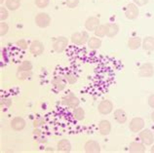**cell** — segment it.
Returning a JSON list of instances; mask_svg holds the SVG:
<instances>
[{"instance_id":"obj_10","label":"cell","mask_w":154,"mask_h":153,"mask_svg":"<svg viewBox=\"0 0 154 153\" xmlns=\"http://www.w3.org/2000/svg\"><path fill=\"white\" fill-rule=\"evenodd\" d=\"M66 79L63 76H57L52 80V85L57 91H63L66 86Z\"/></svg>"},{"instance_id":"obj_44","label":"cell","mask_w":154,"mask_h":153,"mask_svg":"<svg viewBox=\"0 0 154 153\" xmlns=\"http://www.w3.org/2000/svg\"><path fill=\"white\" fill-rule=\"evenodd\" d=\"M153 134H154V132H153Z\"/></svg>"},{"instance_id":"obj_17","label":"cell","mask_w":154,"mask_h":153,"mask_svg":"<svg viewBox=\"0 0 154 153\" xmlns=\"http://www.w3.org/2000/svg\"><path fill=\"white\" fill-rule=\"evenodd\" d=\"M141 44H143V39L139 36H134V37H131L128 40L127 45L130 50H137L141 47Z\"/></svg>"},{"instance_id":"obj_18","label":"cell","mask_w":154,"mask_h":153,"mask_svg":"<svg viewBox=\"0 0 154 153\" xmlns=\"http://www.w3.org/2000/svg\"><path fill=\"white\" fill-rule=\"evenodd\" d=\"M119 32V26L115 23H106V36L108 37H114Z\"/></svg>"},{"instance_id":"obj_31","label":"cell","mask_w":154,"mask_h":153,"mask_svg":"<svg viewBox=\"0 0 154 153\" xmlns=\"http://www.w3.org/2000/svg\"><path fill=\"white\" fill-rule=\"evenodd\" d=\"M9 17V13H8V11L5 7L1 6L0 7V19H1V21H5V20Z\"/></svg>"},{"instance_id":"obj_7","label":"cell","mask_w":154,"mask_h":153,"mask_svg":"<svg viewBox=\"0 0 154 153\" xmlns=\"http://www.w3.org/2000/svg\"><path fill=\"white\" fill-rule=\"evenodd\" d=\"M35 23L36 26L41 27V29H45V27L49 26L51 23V18L47 13H39L35 17Z\"/></svg>"},{"instance_id":"obj_27","label":"cell","mask_w":154,"mask_h":153,"mask_svg":"<svg viewBox=\"0 0 154 153\" xmlns=\"http://www.w3.org/2000/svg\"><path fill=\"white\" fill-rule=\"evenodd\" d=\"M31 76V71H23V70H18L17 71V78L19 80H26V78Z\"/></svg>"},{"instance_id":"obj_26","label":"cell","mask_w":154,"mask_h":153,"mask_svg":"<svg viewBox=\"0 0 154 153\" xmlns=\"http://www.w3.org/2000/svg\"><path fill=\"white\" fill-rule=\"evenodd\" d=\"M32 69V63L29 61H23L21 66L18 67V70H23V71H31Z\"/></svg>"},{"instance_id":"obj_9","label":"cell","mask_w":154,"mask_h":153,"mask_svg":"<svg viewBox=\"0 0 154 153\" xmlns=\"http://www.w3.org/2000/svg\"><path fill=\"white\" fill-rule=\"evenodd\" d=\"M98 110L100 114L103 115H107L111 113L113 110V103L109 99H103L100 103L98 106Z\"/></svg>"},{"instance_id":"obj_32","label":"cell","mask_w":154,"mask_h":153,"mask_svg":"<svg viewBox=\"0 0 154 153\" xmlns=\"http://www.w3.org/2000/svg\"><path fill=\"white\" fill-rule=\"evenodd\" d=\"M66 3L68 8L73 9V8H75L79 4V0H66Z\"/></svg>"},{"instance_id":"obj_41","label":"cell","mask_w":154,"mask_h":153,"mask_svg":"<svg viewBox=\"0 0 154 153\" xmlns=\"http://www.w3.org/2000/svg\"><path fill=\"white\" fill-rule=\"evenodd\" d=\"M150 152L154 153V144H153V145H152V147H151V149H150Z\"/></svg>"},{"instance_id":"obj_40","label":"cell","mask_w":154,"mask_h":153,"mask_svg":"<svg viewBox=\"0 0 154 153\" xmlns=\"http://www.w3.org/2000/svg\"><path fill=\"white\" fill-rule=\"evenodd\" d=\"M151 120H152V122H154V111L151 113Z\"/></svg>"},{"instance_id":"obj_2","label":"cell","mask_w":154,"mask_h":153,"mask_svg":"<svg viewBox=\"0 0 154 153\" xmlns=\"http://www.w3.org/2000/svg\"><path fill=\"white\" fill-rule=\"evenodd\" d=\"M89 34L87 31H79V32H75L71 35L70 40L73 44L76 45H83L86 42H88L89 40Z\"/></svg>"},{"instance_id":"obj_12","label":"cell","mask_w":154,"mask_h":153,"mask_svg":"<svg viewBox=\"0 0 154 153\" xmlns=\"http://www.w3.org/2000/svg\"><path fill=\"white\" fill-rule=\"evenodd\" d=\"M100 26V19L98 17H89L85 22V27L88 31H95Z\"/></svg>"},{"instance_id":"obj_34","label":"cell","mask_w":154,"mask_h":153,"mask_svg":"<svg viewBox=\"0 0 154 153\" xmlns=\"http://www.w3.org/2000/svg\"><path fill=\"white\" fill-rule=\"evenodd\" d=\"M44 123H45V121H44L43 118H37L33 121V126L34 128H38L40 126H42V125H44Z\"/></svg>"},{"instance_id":"obj_19","label":"cell","mask_w":154,"mask_h":153,"mask_svg":"<svg viewBox=\"0 0 154 153\" xmlns=\"http://www.w3.org/2000/svg\"><path fill=\"white\" fill-rule=\"evenodd\" d=\"M141 47L144 51H154V37L153 36H146L143 39Z\"/></svg>"},{"instance_id":"obj_29","label":"cell","mask_w":154,"mask_h":153,"mask_svg":"<svg viewBox=\"0 0 154 153\" xmlns=\"http://www.w3.org/2000/svg\"><path fill=\"white\" fill-rule=\"evenodd\" d=\"M64 77H66L67 83H69V84H74V83H76V81H77L76 75L73 74V73H71V72H70V73H66Z\"/></svg>"},{"instance_id":"obj_33","label":"cell","mask_w":154,"mask_h":153,"mask_svg":"<svg viewBox=\"0 0 154 153\" xmlns=\"http://www.w3.org/2000/svg\"><path fill=\"white\" fill-rule=\"evenodd\" d=\"M17 46L21 48L22 50H26L27 48V44H26V41L25 39H21L19 40V41L17 42Z\"/></svg>"},{"instance_id":"obj_8","label":"cell","mask_w":154,"mask_h":153,"mask_svg":"<svg viewBox=\"0 0 154 153\" xmlns=\"http://www.w3.org/2000/svg\"><path fill=\"white\" fill-rule=\"evenodd\" d=\"M140 15L139 6L135 3H129L125 9V16L129 20H135Z\"/></svg>"},{"instance_id":"obj_13","label":"cell","mask_w":154,"mask_h":153,"mask_svg":"<svg viewBox=\"0 0 154 153\" xmlns=\"http://www.w3.org/2000/svg\"><path fill=\"white\" fill-rule=\"evenodd\" d=\"M85 151L87 153H99L100 152V146L98 142L96 140H88L85 143Z\"/></svg>"},{"instance_id":"obj_35","label":"cell","mask_w":154,"mask_h":153,"mask_svg":"<svg viewBox=\"0 0 154 153\" xmlns=\"http://www.w3.org/2000/svg\"><path fill=\"white\" fill-rule=\"evenodd\" d=\"M149 0H134V3L137 4V6H144L148 3Z\"/></svg>"},{"instance_id":"obj_14","label":"cell","mask_w":154,"mask_h":153,"mask_svg":"<svg viewBox=\"0 0 154 153\" xmlns=\"http://www.w3.org/2000/svg\"><path fill=\"white\" fill-rule=\"evenodd\" d=\"M26 127V121L25 119L20 117H15L13 120L11 121V128L13 129L14 131H22Z\"/></svg>"},{"instance_id":"obj_1","label":"cell","mask_w":154,"mask_h":153,"mask_svg":"<svg viewBox=\"0 0 154 153\" xmlns=\"http://www.w3.org/2000/svg\"><path fill=\"white\" fill-rule=\"evenodd\" d=\"M139 75L143 78H150L154 75V66L151 63H144L139 68Z\"/></svg>"},{"instance_id":"obj_23","label":"cell","mask_w":154,"mask_h":153,"mask_svg":"<svg viewBox=\"0 0 154 153\" xmlns=\"http://www.w3.org/2000/svg\"><path fill=\"white\" fill-rule=\"evenodd\" d=\"M21 6V0H6V8L10 11L18 10Z\"/></svg>"},{"instance_id":"obj_38","label":"cell","mask_w":154,"mask_h":153,"mask_svg":"<svg viewBox=\"0 0 154 153\" xmlns=\"http://www.w3.org/2000/svg\"><path fill=\"white\" fill-rule=\"evenodd\" d=\"M33 135L36 136V138H38V136H42V132H41V130H40V129H38V128H34V130H33Z\"/></svg>"},{"instance_id":"obj_37","label":"cell","mask_w":154,"mask_h":153,"mask_svg":"<svg viewBox=\"0 0 154 153\" xmlns=\"http://www.w3.org/2000/svg\"><path fill=\"white\" fill-rule=\"evenodd\" d=\"M148 104H149V106L154 109V94L148 96Z\"/></svg>"},{"instance_id":"obj_21","label":"cell","mask_w":154,"mask_h":153,"mask_svg":"<svg viewBox=\"0 0 154 153\" xmlns=\"http://www.w3.org/2000/svg\"><path fill=\"white\" fill-rule=\"evenodd\" d=\"M114 119L116 120L119 124H124L127 121V114L123 109H116L114 111Z\"/></svg>"},{"instance_id":"obj_5","label":"cell","mask_w":154,"mask_h":153,"mask_svg":"<svg viewBox=\"0 0 154 153\" xmlns=\"http://www.w3.org/2000/svg\"><path fill=\"white\" fill-rule=\"evenodd\" d=\"M67 45H68V39L66 36H60V37L56 38L54 43H53V49L57 53H63L66 50Z\"/></svg>"},{"instance_id":"obj_22","label":"cell","mask_w":154,"mask_h":153,"mask_svg":"<svg viewBox=\"0 0 154 153\" xmlns=\"http://www.w3.org/2000/svg\"><path fill=\"white\" fill-rule=\"evenodd\" d=\"M102 46V40L100 39V37H97V36H94V37H90L88 40V47L92 50H97L100 48Z\"/></svg>"},{"instance_id":"obj_28","label":"cell","mask_w":154,"mask_h":153,"mask_svg":"<svg viewBox=\"0 0 154 153\" xmlns=\"http://www.w3.org/2000/svg\"><path fill=\"white\" fill-rule=\"evenodd\" d=\"M8 31H9V26L6 23L1 22V23H0V35L4 36L8 33Z\"/></svg>"},{"instance_id":"obj_4","label":"cell","mask_w":154,"mask_h":153,"mask_svg":"<svg viewBox=\"0 0 154 153\" xmlns=\"http://www.w3.org/2000/svg\"><path fill=\"white\" fill-rule=\"evenodd\" d=\"M62 103L63 106H66L67 107H70V108H75L79 106L80 103V100L77 96L72 94V93H69L67 94L66 96H64L63 99H62Z\"/></svg>"},{"instance_id":"obj_24","label":"cell","mask_w":154,"mask_h":153,"mask_svg":"<svg viewBox=\"0 0 154 153\" xmlns=\"http://www.w3.org/2000/svg\"><path fill=\"white\" fill-rule=\"evenodd\" d=\"M73 116L76 120H78V121H81V120H83L85 118V111L82 107H75L73 108Z\"/></svg>"},{"instance_id":"obj_39","label":"cell","mask_w":154,"mask_h":153,"mask_svg":"<svg viewBox=\"0 0 154 153\" xmlns=\"http://www.w3.org/2000/svg\"><path fill=\"white\" fill-rule=\"evenodd\" d=\"M36 140H37L38 143H45L47 142L46 138H44V136H38V138H36Z\"/></svg>"},{"instance_id":"obj_3","label":"cell","mask_w":154,"mask_h":153,"mask_svg":"<svg viewBox=\"0 0 154 153\" xmlns=\"http://www.w3.org/2000/svg\"><path fill=\"white\" fill-rule=\"evenodd\" d=\"M139 136L141 142H143L145 145H152L153 144L154 134L149 129H143V130H141L139 134Z\"/></svg>"},{"instance_id":"obj_6","label":"cell","mask_w":154,"mask_h":153,"mask_svg":"<svg viewBox=\"0 0 154 153\" xmlns=\"http://www.w3.org/2000/svg\"><path fill=\"white\" fill-rule=\"evenodd\" d=\"M144 120L141 117H134L129 125V129L132 133H140L144 128Z\"/></svg>"},{"instance_id":"obj_15","label":"cell","mask_w":154,"mask_h":153,"mask_svg":"<svg viewBox=\"0 0 154 153\" xmlns=\"http://www.w3.org/2000/svg\"><path fill=\"white\" fill-rule=\"evenodd\" d=\"M99 131L100 135L108 136L111 132V124L108 120H102L99 123Z\"/></svg>"},{"instance_id":"obj_25","label":"cell","mask_w":154,"mask_h":153,"mask_svg":"<svg viewBox=\"0 0 154 153\" xmlns=\"http://www.w3.org/2000/svg\"><path fill=\"white\" fill-rule=\"evenodd\" d=\"M95 34L97 37L102 38L106 35V25H100L95 30Z\"/></svg>"},{"instance_id":"obj_16","label":"cell","mask_w":154,"mask_h":153,"mask_svg":"<svg viewBox=\"0 0 154 153\" xmlns=\"http://www.w3.org/2000/svg\"><path fill=\"white\" fill-rule=\"evenodd\" d=\"M129 151L132 153H143L145 152V144L143 142H133L129 145Z\"/></svg>"},{"instance_id":"obj_11","label":"cell","mask_w":154,"mask_h":153,"mask_svg":"<svg viewBox=\"0 0 154 153\" xmlns=\"http://www.w3.org/2000/svg\"><path fill=\"white\" fill-rule=\"evenodd\" d=\"M29 51H30V53L33 54L34 56L41 55L44 52L43 43L41 41H39V40H34V41H32L29 46Z\"/></svg>"},{"instance_id":"obj_42","label":"cell","mask_w":154,"mask_h":153,"mask_svg":"<svg viewBox=\"0 0 154 153\" xmlns=\"http://www.w3.org/2000/svg\"><path fill=\"white\" fill-rule=\"evenodd\" d=\"M47 151H54V150H53V149H51V147H48V149H47Z\"/></svg>"},{"instance_id":"obj_43","label":"cell","mask_w":154,"mask_h":153,"mask_svg":"<svg viewBox=\"0 0 154 153\" xmlns=\"http://www.w3.org/2000/svg\"><path fill=\"white\" fill-rule=\"evenodd\" d=\"M0 2H1V4H2L4 2V0H0Z\"/></svg>"},{"instance_id":"obj_36","label":"cell","mask_w":154,"mask_h":153,"mask_svg":"<svg viewBox=\"0 0 154 153\" xmlns=\"http://www.w3.org/2000/svg\"><path fill=\"white\" fill-rule=\"evenodd\" d=\"M12 104V102L10 99H1V106H5L6 107H9Z\"/></svg>"},{"instance_id":"obj_20","label":"cell","mask_w":154,"mask_h":153,"mask_svg":"<svg viewBox=\"0 0 154 153\" xmlns=\"http://www.w3.org/2000/svg\"><path fill=\"white\" fill-rule=\"evenodd\" d=\"M58 150L60 152H70L71 151V143L67 139H62L60 140L57 144Z\"/></svg>"},{"instance_id":"obj_30","label":"cell","mask_w":154,"mask_h":153,"mask_svg":"<svg viewBox=\"0 0 154 153\" xmlns=\"http://www.w3.org/2000/svg\"><path fill=\"white\" fill-rule=\"evenodd\" d=\"M35 5L37 6L40 9H43V8H46L49 5V0H35Z\"/></svg>"}]
</instances>
